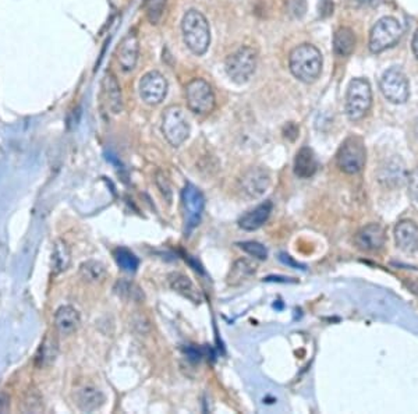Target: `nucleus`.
Returning a JSON list of instances; mask_svg holds the SVG:
<instances>
[{
    "mask_svg": "<svg viewBox=\"0 0 418 414\" xmlns=\"http://www.w3.org/2000/svg\"><path fill=\"white\" fill-rule=\"evenodd\" d=\"M322 53L318 47L310 43H303L294 47L289 57L290 72L301 83L317 82L322 73Z\"/></svg>",
    "mask_w": 418,
    "mask_h": 414,
    "instance_id": "nucleus-1",
    "label": "nucleus"
},
{
    "mask_svg": "<svg viewBox=\"0 0 418 414\" xmlns=\"http://www.w3.org/2000/svg\"><path fill=\"white\" fill-rule=\"evenodd\" d=\"M183 38L187 47L197 56H203L210 45L208 20L198 10H188L181 21Z\"/></svg>",
    "mask_w": 418,
    "mask_h": 414,
    "instance_id": "nucleus-2",
    "label": "nucleus"
},
{
    "mask_svg": "<svg viewBox=\"0 0 418 414\" xmlns=\"http://www.w3.org/2000/svg\"><path fill=\"white\" fill-rule=\"evenodd\" d=\"M373 106V89L366 79H354L346 94V115L351 122L361 121Z\"/></svg>",
    "mask_w": 418,
    "mask_h": 414,
    "instance_id": "nucleus-3",
    "label": "nucleus"
},
{
    "mask_svg": "<svg viewBox=\"0 0 418 414\" xmlns=\"http://www.w3.org/2000/svg\"><path fill=\"white\" fill-rule=\"evenodd\" d=\"M256 50L251 46H240L230 53L225 62L226 73L232 82L247 83L256 69Z\"/></svg>",
    "mask_w": 418,
    "mask_h": 414,
    "instance_id": "nucleus-4",
    "label": "nucleus"
},
{
    "mask_svg": "<svg viewBox=\"0 0 418 414\" xmlns=\"http://www.w3.org/2000/svg\"><path fill=\"white\" fill-rule=\"evenodd\" d=\"M367 161V151L360 137L353 135L344 140L337 151L336 162L341 172L347 174H357L363 170Z\"/></svg>",
    "mask_w": 418,
    "mask_h": 414,
    "instance_id": "nucleus-5",
    "label": "nucleus"
},
{
    "mask_svg": "<svg viewBox=\"0 0 418 414\" xmlns=\"http://www.w3.org/2000/svg\"><path fill=\"white\" fill-rule=\"evenodd\" d=\"M403 35L402 24L393 17H383L376 21L370 33V50L380 53L400 41Z\"/></svg>",
    "mask_w": 418,
    "mask_h": 414,
    "instance_id": "nucleus-6",
    "label": "nucleus"
},
{
    "mask_svg": "<svg viewBox=\"0 0 418 414\" xmlns=\"http://www.w3.org/2000/svg\"><path fill=\"white\" fill-rule=\"evenodd\" d=\"M162 131L167 142L180 147L190 135V122L184 111L179 106H169L162 119Z\"/></svg>",
    "mask_w": 418,
    "mask_h": 414,
    "instance_id": "nucleus-7",
    "label": "nucleus"
},
{
    "mask_svg": "<svg viewBox=\"0 0 418 414\" xmlns=\"http://www.w3.org/2000/svg\"><path fill=\"white\" fill-rule=\"evenodd\" d=\"M188 109L196 115L205 116L215 109V94L212 86L203 79H194L186 86Z\"/></svg>",
    "mask_w": 418,
    "mask_h": 414,
    "instance_id": "nucleus-8",
    "label": "nucleus"
},
{
    "mask_svg": "<svg viewBox=\"0 0 418 414\" xmlns=\"http://www.w3.org/2000/svg\"><path fill=\"white\" fill-rule=\"evenodd\" d=\"M379 86L383 96L396 105L405 103L410 96L409 80L406 74L397 67H392L383 73Z\"/></svg>",
    "mask_w": 418,
    "mask_h": 414,
    "instance_id": "nucleus-9",
    "label": "nucleus"
},
{
    "mask_svg": "<svg viewBox=\"0 0 418 414\" xmlns=\"http://www.w3.org/2000/svg\"><path fill=\"white\" fill-rule=\"evenodd\" d=\"M181 203H183L186 229L187 232H190L194 228H197L201 222V218L205 209V197L197 186L187 183L181 193Z\"/></svg>",
    "mask_w": 418,
    "mask_h": 414,
    "instance_id": "nucleus-10",
    "label": "nucleus"
},
{
    "mask_svg": "<svg viewBox=\"0 0 418 414\" xmlns=\"http://www.w3.org/2000/svg\"><path fill=\"white\" fill-rule=\"evenodd\" d=\"M140 96L151 106L162 103L166 98L167 82L159 72H149L140 80Z\"/></svg>",
    "mask_w": 418,
    "mask_h": 414,
    "instance_id": "nucleus-11",
    "label": "nucleus"
},
{
    "mask_svg": "<svg viewBox=\"0 0 418 414\" xmlns=\"http://www.w3.org/2000/svg\"><path fill=\"white\" fill-rule=\"evenodd\" d=\"M271 186V174L261 167H252L239 181V190L244 198H259Z\"/></svg>",
    "mask_w": 418,
    "mask_h": 414,
    "instance_id": "nucleus-12",
    "label": "nucleus"
},
{
    "mask_svg": "<svg viewBox=\"0 0 418 414\" xmlns=\"http://www.w3.org/2000/svg\"><path fill=\"white\" fill-rule=\"evenodd\" d=\"M354 242L363 251H378L386 243V232L379 223H370L357 232Z\"/></svg>",
    "mask_w": 418,
    "mask_h": 414,
    "instance_id": "nucleus-13",
    "label": "nucleus"
},
{
    "mask_svg": "<svg viewBox=\"0 0 418 414\" xmlns=\"http://www.w3.org/2000/svg\"><path fill=\"white\" fill-rule=\"evenodd\" d=\"M140 55V41L134 31L128 33L118 50V62L123 72H132L137 66Z\"/></svg>",
    "mask_w": 418,
    "mask_h": 414,
    "instance_id": "nucleus-14",
    "label": "nucleus"
},
{
    "mask_svg": "<svg viewBox=\"0 0 418 414\" xmlns=\"http://www.w3.org/2000/svg\"><path fill=\"white\" fill-rule=\"evenodd\" d=\"M395 242L403 252L418 251V226L412 220H402L395 228Z\"/></svg>",
    "mask_w": 418,
    "mask_h": 414,
    "instance_id": "nucleus-15",
    "label": "nucleus"
},
{
    "mask_svg": "<svg viewBox=\"0 0 418 414\" xmlns=\"http://www.w3.org/2000/svg\"><path fill=\"white\" fill-rule=\"evenodd\" d=\"M102 88L109 111L113 115H120L123 112V94L118 79L112 73H106L102 82Z\"/></svg>",
    "mask_w": 418,
    "mask_h": 414,
    "instance_id": "nucleus-16",
    "label": "nucleus"
},
{
    "mask_svg": "<svg viewBox=\"0 0 418 414\" xmlns=\"http://www.w3.org/2000/svg\"><path fill=\"white\" fill-rule=\"evenodd\" d=\"M167 282H169V286L176 293L181 294L183 297L193 301L194 304H200L203 301L201 291L194 285V282L188 276H186L184 274L171 272L167 276Z\"/></svg>",
    "mask_w": 418,
    "mask_h": 414,
    "instance_id": "nucleus-17",
    "label": "nucleus"
},
{
    "mask_svg": "<svg viewBox=\"0 0 418 414\" xmlns=\"http://www.w3.org/2000/svg\"><path fill=\"white\" fill-rule=\"evenodd\" d=\"M272 209H273V206L271 201H264L258 207L244 213L239 220V226L247 232L258 230L259 228H262L268 222V219L272 213Z\"/></svg>",
    "mask_w": 418,
    "mask_h": 414,
    "instance_id": "nucleus-18",
    "label": "nucleus"
},
{
    "mask_svg": "<svg viewBox=\"0 0 418 414\" xmlns=\"http://www.w3.org/2000/svg\"><path fill=\"white\" fill-rule=\"evenodd\" d=\"M81 324L80 313L72 306L60 307L55 314V327L63 336H69L79 330Z\"/></svg>",
    "mask_w": 418,
    "mask_h": 414,
    "instance_id": "nucleus-19",
    "label": "nucleus"
},
{
    "mask_svg": "<svg viewBox=\"0 0 418 414\" xmlns=\"http://www.w3.org/2000/svg\"><path fill=\"white\" fill-rule=\"evenodd\" d=\"M74 399L79 409L85 413L95 412L105 403L103 393L91 385H85L83 388L77 389Z\"/></svg>",
    "mask_w": 418,
    "mask_h": 414,
    "instance_id": "nucleus-20",
    "label": "nucleus"
},
{
    "mask_svg": "<svg viewBox=\"0 0 418 414\" xmlns=\"http://www.w3.org/2000/svg\"><path fill=\"white\" fill-rule=\"evenodd\" d=\"M407 177L409 174L406 172V166L400 158L390 160L388 165L382 167L379 174V180L388 187H400L405 184Z\"/></svg>",
    "mask_w": 418,
    "mask_h": 414,
    "instance_id": "nucleus-21",
    "label": "nucleus"
},
{
    "mask_svg": "<svg viewBox=\"0 0 418 414\" xmlns=\"http://www.w3.org/2000/svg\"><path fill=\"white\" fill-rule=\"evenodd\" d=\"M318 170V161L312 150L301 148L294 160V174L300 179H310Z\"/></svg>",
    "mask_w": 418,
    "mask_h": 414,
    "instance_id": "nucleus-22",
    "label": "nucleus"
},
{
    "mask_svg": "<svg viewBox=\"0 0 418 414\" xmlns=\"http://www.w3.org/2000/svg\"><path fill=\"white\" fill-rule=\"evenodd\" d=\"M255 272H256V265L252 261L246 258L237 259L227 275V285L240 286L242 284L249 281L251 276H254Z\"/></svg>",
    "mask_w": 418,
    "mask_h": 414,
    "instance_id": "nucleus-23",
    "label": "nucleus"
},
{
    "mask_svg": "<svg viewBox=\"0 0 418 414\" xmlns=\"http://www.w3.org/2000/svg\"><path fill=\"white\" fill-rule=\"evenodd\" d=\"M356 34L349 27H340L334 35V53L340 57L350 56L356 49Z\"/></svg>",
    "mask_w": 418,
    "mask_h": 414,
    "instance_id": "nucleus-24",
    "label": "nucleus"
},
{
    "mask_svg": "<svg viewBox=\"0 0 418 414\" xmlns=\"http://www.w3.org/2000/svg\"><path fill=\"white\" fill-rule=\"evenodd\" d=\"M72 264V252L64 240H56L52 252V271L55 275L64 272Z\"/></svg>",
    "mask_w": 418,
    "mask_h": 414,
    "instance_id": "nucleus-25",
    "label": "nucleus"
},
{
    "mask_svg": "<svg viewBox=\"0 0 418 414\" xmlns=\"http://www.w3.org/2000/svg\"><path fill=\"white\" fill-rule=\"evenodd\" d=\"M57 352H59L57 340L52 336H46L35 354V366L40 369L50 366L56 360Z\"/></svg>",
    "mask_w": 418,
    "mask_h": 414,
    "instance_id": "nucleus-26",
    "label": "nucleus"
},
{
    "mask_svg": "<svg viewBox=\"0 0 418 414\" xmlns=\"http://www.w3.org/2000/svg\"><path fill=\"white\" fill-rule=\"evenodd\" d=\"M80 275L88 284L102 282L106 276V267L99 261H85L80 265Z\"/></svg>",
    "mask_w": 418,
    "mask_h": 414,
    "instance_id": "nucleus-27",
    "label": "nucleus"
},
{
    "mask_svg": "<svg viewBox=\"0 0 418 414\" xmlns=\"http://www.w3.org/2000/svg\"><path fill=\"white\" fill-rule=\"evenodd\" d=\"M113 257H115V261L118 262V265L128 274H134L140 267L138 257L134 252H131L130 250L125 249V247H119V249L115 250Z\"/></svg>",
    "mask_w": 418,
    "mask_h": 414,
    "instance_id": "nucleus-28",
    "label": "nucleus"
},
{
    "mask_svg": "<svg viewBox=\"0 0 418 414\" xmlns=\"http://www.w3.org/2000/svg\"><path fill=\"white\" fill-rule=\"evenodd\" d=\"M167 0H145V13L151 24L157 26L164 17Z\"/></svg>",
    "mask_w": 418,
    "mask_h": 414,
    "instance_id": "nucleus-29",
    "label": "nucleus"
},
{
    "mask_svg": "<svg viewBox=\"0 0 418 414\" xmlns=\"http://www.w3.org/2000/svg\"><path fill=\"white\" fill-rule=\"evenodd\" d=\"M23 405H24L23 409L27 413H40L43 410L41 395L37 391H28Z\"/></svg>",
    "mask_w": 418,
    "mask_h": 414,
    "instance_id": "nucleus-30",
    "label": "nucleus"
},
{
    "mask_svg": "<svg viewBox=\"0 0 418 414\" xmlns=\"http://www.w3.org/2000/svg\"><path fill=\"white\" fill-rule=\"evenodd\" d=\"M237 246L256 259L264 261L268 258V250L258 242H243V243H237Z\"/></svg>",
    "mask_w": 418,
    "mask_h": 414,
    "instance_id": "nucleus-31",
    "label": "nucleus"
},
{
    "mask_svg": "<svg viewBox=\"0 0 418 414\" xmlns=\"http://www.w3.org/2000/svg\"><path fill=\"white\" fill-rule=\"evenodd\" d=\"M409 181V194L418 203V167H416L407 177Z\"/></svg>",
    "mask_w": 418,
    "mask_h": 414,
    "instance_id": "nucleus-32",
    "label": "nucleus"
},
{
    "mask_svg": "<svg viewBox=\"0 0 418 414\" xmlns=\"http://www.w3.org/2000/svg\"><path fill=\"white\" fill-rule=\"evenodd\" d=\"M405 285L407 286V289L413 291L416 296H418V281L417 279H407L405 282Z\"/></svg>",
    "mask_w": 418,
    "mask_h": 414,
    "instance_id": "nucleus-33",
    "label": "nucleus"
},
{
    "mask_svg": "<svg viewBox=\"0 0 418 414\" xmlns=\"http://www.w3.org/2000/svg\"><path fill=\"white\" fill-rule=\"evenodd\" d=\"M412 47H413V52H414V55H416V57L418 59V31L414 34V38H413V42H412Z\"/></svg>",
    "mask_w": 418,
    "mask_h": 414,
    "instance_id": "nucleus-34",
    "label": "nucleus"
}]
</instances>
